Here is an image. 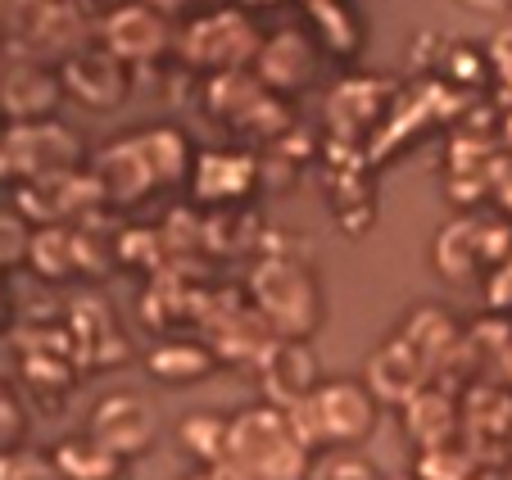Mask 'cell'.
I'll list each match as a JSON object with an SVG mask.
<instances>
[{
    "label": "cell",
    "mask_w": 512,
    "mask_h": 480,
    "mask_svg": "<svg viewBox=\"0 0 512 480\" xmlns=\"http://www.w3.org/2000/svg\"><path fill=\"white\" fill-rule=\"evenodd\" d=\"M259 290L263 317H272V327L295 336V331H309L318 322V290H313L309 272L295 268V263H268V268L254 277Z\"/></svg>",
    "instance_id": "3957f363"
},
{
    "label": "cell",
    "mask_w": 512,
    "mask_h": 480,
    "mask_svg": "<svg viewBox=\"0 0 512 480\" xmlns=\"http://www.w3.org/2000/svg\"><path fill=\"white\" fill-rule=\"evenodd\" d=\"M109 41H114L118 55H155L159 41H164V23L150 10H123L109 28Z\"/></svg>",
    "instance_id": "52a82bcc"
},
{
    "label": "cell",
    "mask_w": 512,
    "mask_h": 480,
    "mask_svg": "<svg viewBox=\"0 0 512 480\" xmlns=\"http://www.w3.org/2000/svg\"><path fill=\"white\" fill-rule=\"evenodd\" d=\"M59 467H64L73 480H109V476H114V453H105L100 444H91L87 462H82L78 458V444H64V453H59Z\"/></svg>",
    "instance_id": "ba28073f"
},
{
    "label": "cell",
    "mask_w": 512,
    "mask_h": 480,
    "mask_svg": "<svg viewBox=\"0 0 512 480\" xmlns=\"http://www.w3.org/2000/svg\"><path fill=\"white\" fill-rule=\"evenodd\" d=\"M422 372H426V358L417 354L408 340H404V345L381 349V354L368 363L372 390H377L381 399H390V404H399V399H413L417 385H422Z\"/></svg>",
    "instance_id": "5b68a950"
},
{
    "label": "cell",
    "mask_w": 512,
    "mask_h": 480,
    "mask_svg": "<svg viewBox=\"0 0 512 480\" xmlns=\"http://www.w3.org/2000/svg\"><path fill=\"white\" fill-rule=\"evenodd\" d=\"M227 480H300L304 476V440L290 417L281 413H245L227 426Z\"/></svg>",
    "instance_id": "6da1fadb"
},
{
    "label": "cell",
    "mask_w": 512,
    "mask_h": 480,
    "mask_svg": "<svg viewBox=\"0 0 512 480\" xmlns=\"http://www.w3.org/2000/svg\"><path fill=\"white\" fill-rule=\"evenodd\" d=\"M204 480H209V476H204Z\"/></svg>",
    "instance_id": "8fae6325"
},
{
    "label": "cell",
    "mask_w": 512,
    "mask_h": 480,
    "mask_svg": "<svg viewBox=\"0 0 512 480\" xmlns=\"http://www.w3.org/2000/svg\"><path fill=\"white\" fill-rule=\"evenodd\" d=\"M309 413V426H295L304 444H322V440H336V444H358L363 435L377 426V404L368 399V390H358V385H327L300 404Z\"/></svg>",
    "instance_id": "7a4b0ae2"
},
{
    "label": "cell",
    "mask_w": 512,
    "mask_h": 480,
    "mask_svg": "<svg viewBox=\"0 0 512 480\" xmlns=\"http://www.w3.org/2000/svg\"><path fill=\"white\" fill-rule=\"evenodd\" d=\"M417 413L422 417H408V426H413L422 440H435V435L449 426V404L445 399H431V394H426V399H417Z\"/></svg>",
    "instance_id": "9c48e42d"
},
{
    "label": "cell",
    "mask_w": 512,
    "mask_h": 480,
    "mask_svg": "<svg viewBox=\"0 0 512 480\" xmlns=\"http://www.w3.org/2000/svg\"><path fill=\"white\" fill-rule=\"evenodd\" d=\"M68 82L87 105H118L123 100V73L114 68V59L105 55H87L68 64Z\"/></svg>",
    "instance_id": "8992f818"
},
{
    "label": "cell",
    "mask_w": 512,
    "mask_h": 480,
    "mask_svg": "<svg viewBox=\"0 0 512 480\" xmlns=\"http://www.w3.org/2000/svg\"><path fill=\"white\" fill-rule=\"evenodd\" d=\"M494 50H499V59H503V64H512V28H508V32H499V41H494Z\"/></svg>",
    "instance_id": "30bf717a"
},
{
    "label": "cell",
    "mask_w": 512,
    "mask_h": 480,
    "mask_svg": "<svg viewBox=\"0 0 512 480\" xmlns=\"http://www.w3.org/2000/svg\"><path fill=\"white\" fill-rule=\"evenodd\" d=\"M150 435H155V417L136 394H109L91 417V440L114 458L118 453H141L150 444Z\"/></svg>",
    "instance_id": "277c9868"
}]
</instances>
